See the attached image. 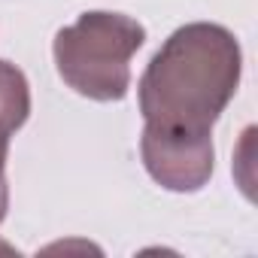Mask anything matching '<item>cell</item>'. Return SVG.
<instances>
[{
	"label": "cell",
	"mask_w": 258,
	"mask_h": 258,
	"mask_svg": "<svg viewBox=\"0 0 258 258\" xmlns=\"http://www.w3.org/2000/svg\"><path fill=\"white\" fill-rule=\"evenodd\" d=\"M146 28L121 13L91 10L61 28L52 43L58 76L88 100H121L131 88V58L143 49Z\"/></svg>",
	"instance_id": "7a4b0ae2"
},
{
	"label": "cell",
	"mask_w": 258,
	"mask_h": 258,
	"mask_svg": "<svg viewBox=\"0 0 258 258\" xmlns=\"http://www.w3.org/2000/svg\"><path fill=\"white\" fill-rule=\"evenodd\" d=\"M140 155L146 173L167 191H201L216 167L213 134L167 131L146 124L140 137Z\"/></svg>",
	"instance_id": "3957f363"
},
{
	"label": "cell",
	"mask_w": 258,
	"mask_h": 258,
	"mask_svg": "<svg viewBox=\"0 0 258 258\" xmlns=\"http://www.w3.org/2000/svg\"><path fill=\"white\" fill-rule=\"evenodd\" d=\"M7 155H10V140H0V222L7 219L10 210V182H7Z\"/></svg>",
	"instance_id": "5b68a950"
},
{
	"label": "cell",
	"mask_w": 258,
	"mask_h": 258,
	"mask_svg": "<svg viewBox=\"0 0 258 258\" xmlns=\"http://www.w3.org/2000/svg\"><path fill=\"white\" fill-rule=\"evenodd\" d=\"M243 52L237 37L213 22L176 28L140 76V112L167 131L213 134V124L237 94Z\"/></svg>",
	"instance_id": "6da1fadb"
},
{
	"label": "cell",
	"mask_w": 258,
	"mask_h": 258,
	"mask_svg": "<svg viewBox=\"0 0 258 258\" xmlns=\"http://www.w3.org/2000/svg\"><path fill=\"white\" fill-rule=\"evenodd\" d=\"M31 115V85L28 76L10 64L0 61V140H10Z\"/></svg>",
	"instance_id": "277c9868"
}]
</instances>
